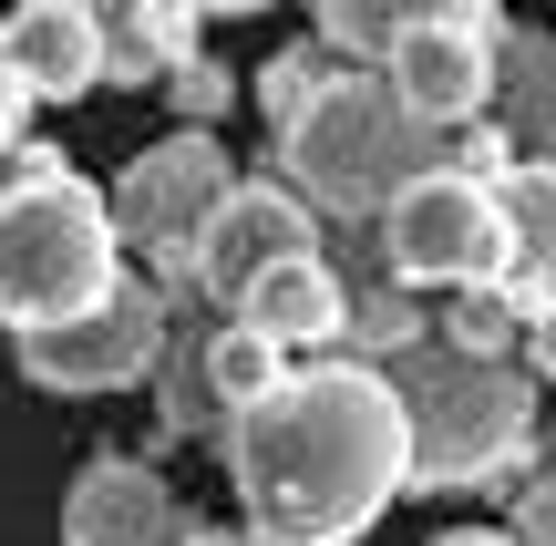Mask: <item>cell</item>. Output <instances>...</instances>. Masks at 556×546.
Segmentation results:
<instances>
[{"label": "cell", "mask_w": 556, "mask_h": 546, "mask_svg": "<svg viewBox=\"0 0 556 546\" xmlns=\"http://www.w3.org/2000/svg\"><path fill=\"white\" fill-rule=\"evenodd\" d=\"M309 21L340 62H381L422 21H495V0H309Z\"/></svg>", "instance_id": "obj_14"}, {"label": "cell", "mask_w": 556, "mask_h": 546, "mask_svg": "<svg viewBox=\"0 0 556 546\" xmlns=\"http://www.w3.org/2000/svg\"><path fill=\"white\" fill-rule=\"evenodd\" d=\"M433 546H516V536H484V526H454V536H433Z\"/></svg>", "instance_id": "obj_26"}, {"label": "cell", "mask_w": 556, "mask_h": 546, "mask_svg": "<svg viewBox=\"0 0 556 546\" xmlns=\"http://www.w3.org/2000/svg\"><path fill=\"white\" fill-rule=\"evenodd\" d=\"M402 412H413V485L454 495L484 485L526 454L536 433V382H526L505 351H464V341H402L392 351Z\"/></svg>", "instance_id": "obj_4"}, {"label": "cell", "mask_w": 556, "mask_h": 546, "mask_svg": "<svg viewBox=\"0 0 556 546\" xmlns=\"http://www.w3.org/2000/svg\"><path fill=\"white\" fill-rule=\"evenodd\" d=\"M206 382H217V403H227V412L258 403V392L289 382V341H268L258 320H217V330H206Z\"/></svg>", "instance_id": "obj_16"}, {"label": "cell", "mask_w": 556, "mask_h": 546, "mask_svg": "<svg viewBox=\"0 0 556 546\" xmlns=\"http://www.w3.org/2000/svg\"><path fill=\"white\" fill-rule=\"evenodd\" d=\"M227 485L268 546H351L413 485V412L381 361H289L227 412Z\"/></svg>", "instance_id": "obj_1"}, {"label": "cell", "mask_w": 556, "mask_h": 546, "mask_svg": "<svg viewBox=\"0 0 556 546\" xmlns=\"http://www.w3.org/2000/svg\"><path fill=\"white\" fill-rule=\"evenodd\" d=\"M155 361H165V289H155V279H114L93 309L21 330V382H41V392H73V403H93V392H124V382H144Z\"/></svg>", "instance_id": "obj_6"}, {"label": "cell", "mask_w": 556, "mask_h": 546, "mask_svg": "<svg viewBox=\"0 0 556 546\" xmlns=\"http://www.w3.org/2000/svg\"><path fill=\"white\" fill-rule=\"evenodd\" d=\"M165 433H206V403H217V382H206V309L197 330H165Z\"/></svg>", "instance_id": "obj_17"}, {"label": "cell", "mask_w": 556, "mask_h": 546, "mask_svg": "<svg viewBox=\"0 0 556 546\" xmlns=\"http://www.w3.org/2000/svg\"><path fill=\"white\" fill-rule=\"evenodd\" d=\"M516 546H556V474H536V485L516 495V526H505Z\"/></svg>", "instance_id": "obj_21"}, {"label": "cell", "mask_w": 556, "mask_h": 546, "mask_svg": "<svg viewBox=\"0 0 556 546\" xmlns=\"http://www.w3.org/2000/svg\"><path fill=\"white\" fill-rule=\"evenodd\" d=\"M165 103H176V114H186V124H217V114H227V103H238V82H227V73H217V62H197V52H186V62H176V73H165Z\"/></svg>", "instance_id": "obj_20"}, {"label": "cell", "mask_w": 556, "mask_h": 546, "mask_svg": "<svg viewBox=\"0 0 556 546\" xmlns=\"http://www.w3.org/2000/svg\"><path fill=\"white\" fill-rule=\"evenodd\" d=\"M526 361H536V382H556V300L526 309Z\"/></svg>", "instance_id": "obj_24"}, {"label": "cell", "mask_w": 556, "mask_h": 546, "mask_svg": "<svg viewBox=\"0 0 556 546\" xmlns=\"http://www.w3.org/2000/svg\"><path fill=\"white\" fill-rule=\"evenodd\" d=\"M495 41H505V21H422L381 52V73L422 124H475V114H495Z\"/></svg>", "instance_id": "obj_9"}, {"label": "cell", "mask_w": 556, "mask_h": 546, "mask_svg": "<svg viewBox=\"0 0 556 546\" xmlns=\"http://www.w3.org/2000/svg\"><path fill=\"white\" fill-rule=\"evenodd\" d=\"M114 279H124L114 196H93L62 155H21L11 144V176H0V330L73 320Z\"/></svg>", "instance_id": "obj_3"}, {"label": "cell", "mask_w": 556, "mask_h": 546, "mask_svg": "<svg viewBox=\"0 0 556 546\" xmlns=\"http://www.w3.org/2000/svg\"><path fill=\"white\" fill-rule=\"evenodd\" d=\"M495 196H505V217H516V268L495 279V300L526 320L536 300H556V155H516L495 176Z\"/></svg>", "instance_id": "obj_13"}, {"label": "cell", "mask_w": 556, "mask_h": 546, "mask_svg": "<svg viewBox=\"0 0 556 546\" xmlns=\"http://www.w3.org/2000/svg\"><path fill=\"white\" fill-rule=\"evenodd\" d=\"M0 62L31 82L41 103H73L103 82V11L93 0H21L0 21Z\"/></svg>", "instance_id": "obj_11"}, {"label": "cell", "mask_w": 556, "mask_h": 546, "mask_svg": "<svg viewBox=\"0 0 556 546\" xmlns=\"http://www.w3.org/2000/svg\"><path fill=\"white\" fill-rule=\"evenodd\" d=\"M443 341H464V351H505V320H495V289H464V320L443 330Z\"/></svg>", "instance_id": "obj_22"}, {"label": "cell", "mask_w": 556, "mask_h": 546, "mask_svg": "<svg viewBox=\"0 0 556 546\" xmlns=\"http://www.w3.org/2000/svg\"><path fill=\"white\" fill-rule=\"evenodd\" d=\"M238 320H258L268 341H289V351H319V341H340V330H351V289L330 279V258H319V247H289L278 268L248 279Z\"/></svg>", "instance_id": "obj_12"}, {"label": "cell", "mask_w": 556, "mask_h": 546, "mask_svg": "<svg viewBox=\"0 0 556 546\" xmlns=\"http://www.w3.org/2000/svg\"><path fill=\"white\" fill-rule=\"evenodd\" d=\"M197 11H268V0H197Z\"/></svg>", "instance_id": "obj_27"}, {"label": "cell", "mask_w": 556, "mask_h": 546, "mask_svg": "<svg viewBox=\"0 0 556 546\" xmlns=\"http://www.w3.org/2000/svg\"><path fill=\"white\" fill-rule=\"evenodd\" d=\"M289 247H319V206L299 196V186H248L238 176L217 206H206V227H197V279H206V300L238 309L248 279L278 268Z\"/></svg>", "instance_id": "obj_8"}, {"label": "cell", "mask_w": 556, "mask_h": 546, "mask_svg": "<svg viewBox=\"0 0 556 546\" xmlns=\"http://www.w3.org/2000/svg\"><path fill=\"white\" fill-rule=\"evenodd\" d=\"M227 186H238V165H227L217 124H186V135L144 144V155L114 176V227H124V247L197 238V227H206V206H217Z\"/></svg>", "instance_id": "obj_7"}, {"label": "cell", "mask_w": 556, "mask_h": 546, "mask_svg": "<svg viewBox=\"0 0 556 546\" xmlns=\"http://www.w3.org/2000/svg\"><path fill=\"white\" fill-rule=\"evenodd\" d=\"M31 103H41V93H31V82L11 73V62H0V155L21 144V124H31Z\"/></svg>", "instance_id": "obj_23"}, {"label": "cell", "mask_w": 556, "mask_h": 546, "mask_svg": "<svg viewBox=\"0 0 556 546\" xmlns=\"http://www.w3.org/2000/svg\"><path fill=\"white\" fill-rule=\"evenodd\" d=\"M351 330H361V341H371V351H402V341H422V309H413V289H361V300H351Z\"/></svg>", "instance_id": "obj_19"}, {"label": "cell", "mask_w": 556, "mask_h": 546, "mask_svg": "<svg viewBox=\"0 0 556 546\" xmlns=\"http://www.w3.org/2000/svg\"><path fill=\"white\" fill-rule=\"evenodd\" d=\"M495 114L516 124V144L556 155V31H505L495 41Z\"/></svg>", "instance_id": "obj_15"}, {"label": "cell", "mask_w": 556, "mask_h": 546, "mask_svg": "<svg viewBox=\"0 0 556 546\" xmlns=\"http://www.w3.org/2000/svg\"><path fill=\"white\" fill-rule=\"evenodd\" d=\"M278 155H289L299 196H309L319 217L371 227L413 176L454 165V124H422L413 103L392 93V73L361 62V73H330V82H319V103L278 135Z\"/></svg>", "instance_id": "obj_2"}, {"label": "cell", "mask_w": 556, "mask_h": 546, "mask_svg": "<svg viewBox=\"0 0 556 546\" xmlns=\"http://www.w3.org/2000/svg\"><path fill=\"white\" fill-rule=\"evenodd\" d=\"M176 536V495L135 454H93L62 495V546H165Z\"/></svg>", "instance_id": "obj_10"}, {"label": "cell", "mask_w": 556, "mask_h": 546, "mask_svg": "<svg viewBox=\"0 0 556 546\" xmlns=\"http://www.w3.org/2000/svg\"><path fill=\"white\" fill-rule=\"evenodd\" d=\"M381 258L402 289H495L516 268V217H505L495 176L433 165L381 206Z\"/></svg>", "instance_id": "obj_5"}, {"label": "cell", "mask_w": 556, "mask_h": 546, "mask_svg": "<svg viewBox=\"0 0 556 546\" xmlns=\"http://www.w3.org/2000/svg\"><path fill=\"white\" fill-rule=\"evenodd\" d=\"M319 52H330V41H319ZM319 52H278L268 73H258V114H268V135H289V124L319 103V82H330V73H319Z\"/></svg>", "instance_id": "obj_18"}, {"label": "cell", "mask_w": 556, "mask_h": 546, "mask_svg": "<svg viewBox=\"0 0 556 546\" xmlns=\"http://www.w3.org/2000/svg\"><path fill=\"white\" fill-rule=\"evenodd\" d=\"M186 546H268V536H258V526H197Z\"/></svg>", "instance_id": "obj_25"}]
</instances>
